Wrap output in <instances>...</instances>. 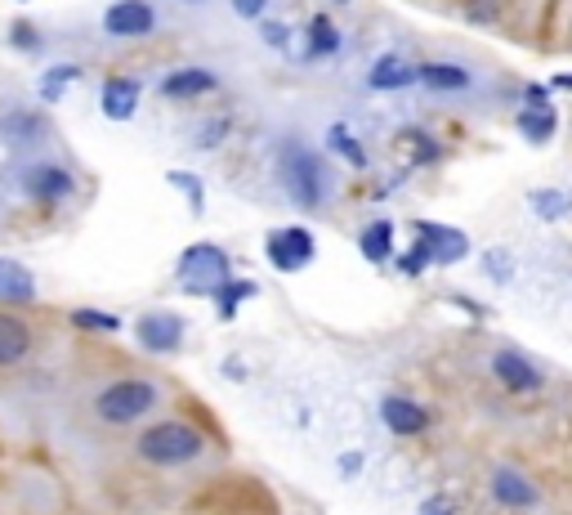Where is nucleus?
Instances as JSON below:
<instances>
[{
  "mask_svg": "<svg viewBox=\"0 0 572 515\" xmlns=\"http://www.w3.org/2000/svg\"><path fill=\"white\" fill-rule=\"evenodd\" d=\"M72 323L76 328H94V332H117L122 319L117 315H103V309H72Z\"/></svg>",
  "mask_w": 572,
  "mask_h": 515,
  "instance_id": "a878e982",
  "label": "nucleus"
},
{
  "mask_svg": "<svg viewBox=\"0 0 572 515\" xmlns=\"http://www.w3.org/2000/svg\"><path fill=\"white\" fill-rule=\"evenodd\" d=\"M483 265L492 269V278H497V282H506V278H510V256H506V251H488V256H483Z\"/></svg>",
  "mask_w": 572,
  "mask_h": 515,
  "instance_id": "2f4dec72",
  "label": "nucleus"
},
{
  "mask_svg": "<svg viewBox=\"0 0 572 515\" xmlns=\"http://www.w3.org/2000/svg\"><path fill=\"white\" fill-rule=\"evenodd\" d=\"M331 54H340V28L326 14H313L309 28H304V59L309 63H322Z\"/></svg>",
  "mask_w": 572,
  "mask_h": 515,
  "instance_id": "dca6fc26",
  "label": "nucleus"
},
{
  "mask_svg": "<svg viewBox=\"0 0 572 515\" xmlns=\"http://www.w3.org/2000/svg\"><path fill=\"white\" fill-rule=\"evenodd\" d=\"M282 188L287 197L300 206V212H322V202H326V171H322V157L300 144V140H287L282 148Z\"/></svg>",
  "mask_w": 572,
  "mask_h": 515,
  "instance_id": "f257e3e1",
  "label": "nucleus"
},
{
  "mask_svg": "<svg viewBox=\"0 0 572 515\" xmlns=\"http://www.w3.org/2000/svg\"><path fill=\"white\" fill-rule=\"evenodd\" d=\"M416 515H451V502H447V497H429Z\"/></svg>",
  "mask_w": 572,
  "mask_h": 515,
  "instance_id": "f704fd0d",
  "label": "nucleus"
},
{
  "mask_svg": "<svg viewBox=\"0 0 572 515\" xmlns=\"http://www.w3.org/2000/svg\"><path fill=\"white\" fill-rule=\"evenodd\" d=\"M153 403H157V385H153L148 377H126V381H112V385H107V390L94 399L98 418H103L107 426H131V422H139Z\"/></svg>",
  "mask_w": 572,
  "mask_h": 515,
  "instance_id": "7ed1b4c3",
  "label": "nucleus"
},
{
  "mask_svg": "<svg viewBox=\"0 0 572 515\" xmlns=\"http://www.w3.org/2000/svg\"><path fill=\"white\" fill-rule=\"evenodd\" d=\"M420 85L443 90V94H451V90H470V72H466L461 63H420Z\"/></svg>",
  "mask_w": 572,
  "mask_h": 515,
  "instance_id": "6ab92c4d",
  "label": "nucleus"
},
{
  "mask_svg": "<svg viewBox=\"0 0 572 515\" xmlns=\"http://www.w3.org/2000/svg\"><path fill=\"white\" fill-rule=\"evenodd\" d=\"M223 131H228V117H215V122L201 126V140H197V144H201V148H215V144L223 140Z\"/></svg>",
  "mask_w": 572,
  "mask_h": 515,
  "instance_id": "7c9ffc66",
  "label": "nucleus"
},
{
  "mask_svg": "<svg viewBox=\"0 0 572 515\" xmlns=\"http://www.w3.org/2000/svg\"><path fill=\"white\" fill-rule=\"evenodd\" d=\"M139 99H144V81L139 76H107L98 90V109L107 122H131L139 113Z\"/></svg>",
  "mask_w": 572,
  "mask_h": 515,
  "instance_id": "0eeeda50",
  "label": "nucleus"
},
{
  "mask_svg": "<svg viewBox=\"0 0 572 515\" xmlns=\"http://www.w3.org/2000/svg\"><path fill=\"white\" fill-rule=\"evenodd\" d=\"M260 37H264V45H273V50H287V45H291V28H287V23H260Z\"/></svg>",
  "mask_w": 572,
  "mask_h": 515,
  "instance_id": "c756f323",
  "label": "nucleus"
},
{
  "mask_svg": "<svg viewBox=\"0 0 572 515\" xmlns=\"http://www.w3.org/2000/svg\"><path fill=\"white\" fill-rule=\"evenodd\" d=\"M76 81H81V68H76V63H59V68H50V72L37 81V94H41L45 103H59L63 90L76 85Z\"/></svg>",
  "mask_w": 572,
  "mask_h": 515,
  "instance_id": "412c9836",
  "label": "nucleus"
},
{
  "mask_svg": "<svg viewBox=\"0 0 572 515\" xmlns=\"http://www.w3.org/2000/svg\"><path fill=\"white\" fill-rule=\"evenodd\" d=\"M228 278V251L215 247V243H193L184 256H179V282L193 291V296H215Z\"/></svg>",
  "mask_w": 572,
  "mask_h": 515,
  "instance_id": "20e7f679",
  "label": "nucleus"
},
{
  "mask_svg": "<svg viewBox=\"0 0 572 515\" xmlns=\"http://www.w3.org/2000/svg\"><path fill=\"white\" fill-rule=\"evenodd\" d=\"M416 238L429 247L434 265H456L470 256V238L461 229H447V225H429V220H416Z\"/></svg>",
  "mask_w": 572,
  "mask_h": 515,
  "instance_id": "9b49d317",
  "label": "nucleus"
},
{
  "mask_svg": "<svg viewBox=\"0 0 572 515\" xmlns=\"http://www.w3.org/2000/svg\"><path fill=\"white\" fill-rule=\"evenodd\" d=\"M23 6H28V0H23Z\"/></svg>",
  "mask_w": 572,
  "mask_h": 515,
  "instance_id": "ea45409f",
  "label": "nucleus"
},
{
  "mask_svg": "<svg viewBox=\"0 0 572 515\" xmlns=\"http://www.w3.org/2000/svg\"><path fill=\"white\" fill-rule=\"evenodd\" d=\"M492 372H497V381H501L506 390H514V394H537V390H541V368H537L528 354H519V350H497Z\"/></svg>",
  "mask_w": 572,
  "mask_h": 515,
  "instance_id": "9d476101",
  "label": "nucleus"
},
{
  "mask_svg": "<svg viewBox=\"0 0 572 515\" xmlns=\"http://www.w3.org/2000/svg\"><path fill=\"white\" fill-rule=\"evenodd\" d=\"M98 23L117 41H139V37L157 32V10H153V0H112Z\"/></svg>",
  "mask_w": 572,
  "mask_h": 515,
  "instance_id": "423d86ee",
  "label": "nucleus"
},
{
  "mask_svg": "<svg viewBox=\"0 0 572 515\" xmlns=\"http://www.w3.org/2000/svg\"><path fill=\"white\" fill-rule=\"evenodd\" d=\"M175 188H184V197H188V206H193V216H201L206 212V193H201V184L193 179V175H184V171H170L166 175Z\"/></svg>",
  "mask_w": 572,
  "mask_h": 515,
  "instance_id": "bb28decb",
  "label": "nucleus"
},
{
  "mask_svg": "<svg viewBox=\"0 0 572 515\" xmlns=\"http://www.w3.org/2000/svg\"><path fill=\"white\" fill-rule=\"evenodd\" d=\"M264 251H269V265H273L278 274H300V269L313 265L318 243H313V234H309L304 225H287V229H273V234L264 238Z\"/></svg>",
  "mask_w": 572,
  "mask_h": 515,
  "instance_id": "39448f33",
  "label": "nucleus"
},
{
  "mask_svg": "<svg viewBox=\"0 0 572 515\" xmlns=\"http://www.w3.org/2000/svg\"><path fill=\"white\" fill-rule=\"evenodd\" d=\"M340 6H350V0H340Z\"/></svg>",
  "mask_w": 572,
  "mask_h": 515,
  "instance_id": "4c0bfd02",
  "label": "nucleus"
},
{
  "mask_svg": "<svg viewBox=\"0 0 572 515\" xmlns=\"http://www.w3.org/2000/svg\"><path fill=\"white\" fill-rule=\"evenodd\" d=\"M28 350H32V332H28V323H23V319H14V315H0V368L23 363V359H28Z\"/></svg>",
  "mask_w": 572,
  "mask_h": 515,
  "instance_id": "f3484780",
  "label": "nucleus"
},
{
  "mask_svg": "<svg viewBox=\"0 0 572 515\" xmlns=\"http://www.w3.org/2000/svg\"><path fill=\"white\" fill-rule=\"evenodd\" d=\"M416 81H420V68L407 63L403 54H381V59L372 63V72H367V85H372V90H407V85H416Z\"/></svg>",
  "mask_w": 572,
  "mask_h": 515,
  "instance_id": "4468645a",
  "label": "nucleus"
},
{
  "mask_svg": "<svg viewBox=\"0 0 572 515\" xmlns=\"http://www.w3.org/2000/svg\"><path fill=\"white\" fill-rule=\"evenodd\" d=\"M363 466V453H345V475H354Z\"/></svg>",
  "mask_w": 572,
  "mask_h": 515,
  "instance_id": "c9c22d12",
  "label": "nucleus"
},
{
  "mask_svg": "<svg viewBox=\"0 0 572 515\" xmlns=\"http://www.w3.org/2000/svg\"><path fill=\"white\" fill-rule=\"evenodd\" d=\"M14 45L19 50H37L41 45V37L32 32V23H14Z\"/></svg>",
  "mask_w": 572,
  "mask_h": 515,
  "instance_id": "72a5a7b5",
  "label": "nucleus"
},
{
  "mask_svg": "<svg viewBox=\"0 0 572 515\" xmlns=\"http://www.w3.org/2000/svg\"><path fill=\"white\" fill-rule=\"evenodd\" d=\"M528 202L541 220H563L568 216V193H559V188H537Z\"/></svg>",
  "mask_w": 572,
  "mask_h": 515,
  "instance_id": "393cba45",
  "label": "nucleus"
},
{
  "mask_svg": "<svg viewBox=\"0 0 572 515\" xmlns=\"http://www.w3.org/2000/svg\"><path fill=\"white\" fill-rule=\"evenodd\" d=\"M201 431L188 426V422H157L144 431L139 440V457L153 462V466H184L193 457H201Z\"/></svg>",
  "mask_w": 572,
  "mask_h": 515,
  "instance_id": "f03ea898",
  "label": "nucleus"
},
{
  "mask_svg": "<svg viewBox=\"0 0 572 515\" xmlns=\"http://www.w3.org/2000/svg\"><path fill=\"white\" fill-rule=\"evenodd\" d=\"M135 337H139L144 350L170 354V350H179V341H184V319H179V315H166V309H153V315L139 319Z\"/></svg>",
  "mask_w": 572,
  "mask_h": 515,
  "instance_id": "6e6552de",
  "label": "nucleus"
},
{
  "mask_svg": "<svg viewBox=\"0 0 572 515\" xmlns=\"http://www.w3.org/2000/svg\"><path fill=\"white\" fill-rule=\"evenodd\" d=\"M37 300V278L28 265L0 256V305H28Z\"/></svg>",
  "mask_w": 572,
  "mask_h": 515,
  "instance_id": "2eb2a0df",
  "label": "nucleus"
},
{
  "mask_svg": "<svg viewBox=\"0 0 572 515\" xmlns=\"http://www.w3.org/2000/svg\"><path fill=\"white\" fill-rule=\"evenodd\" d=\"M523 109H532V113H554V109H550V85H523Z\"/></svg>",
  "mask_w": 572,
  "mask_h": 515,
  "instance_id": "c85d7f7f",
  "label": "nucleus"
},
{
  "mask_svg": "<svg viewBox=\"0 0 572 515\" xmlns=\"http://www.w3.org/2000/svg\"><path fill=\"white\" fill-rule=\"evenodd\" d=\"M554 131H559V117H554V113H532V109L519 113V135H523L528 144H545Z\"/></svg>",
  "mask_w": 572,
  "mask_h": 515,
  "instance_id": "5701e85b",
  "label": "nucleus"
},
{
  "mask_svg": "<svg viewBox=\"0 0 572 515\" xmlns=\"http://www.w3.org/2000/svg\"><path fill=\"white\" fill-rule=\"evenodd\" d=\"M23 188H28L32 197H41V202H63V197L76 193V179H72V171L59 166V162H37V166H28Z\"/></svg>",
  "mask_w": 572,
  "mask_h": 515,
  "instance_id": "1a4fd4ad",
  "label": "nucleus"
},
{
  "mask_svg": "<svg viewBox=\"0 0 572 515\" xmlns=\"http://www.w3.org/2000/svg\"><path fill=\"white\" fill-rule=\"evenodd\" d=\"M256 296V282L247 278H228L219 291H215V305H219V319H238V300Z\"/></svg>",
  "mask_w": 572,
  "mask_h": 515,
  "instance_id": "4be33fe9",
  "label": "nucleus"
},
{
  "mask_svg": "<svg viewBox=\"0 0 572 515\" xmlns=\"http://www.w3.org/2000/svg\"><path fill=\"white\" fill-rule=\"evenodd\" d=\"M188 6H197V0H188Z\"/></svg>",
  "mask_w": 572,
  "mask_h": 515,
  "instance_id": "58836bf2",
  "label": "nucleus"
},
{
  "mask_svg": "<svg viewBox=\"0 0 572 515\" xmlns=\"http://www.w3.org/2000/svg\"><path fill=\"white\" fill-rule=\"evenodd\" d=\"M381 422L394 431V435H420L429 426V412L403 394H385L381 399Z\"/></svg>",
  "mask_w": 572,
  "mask_h": 515,
  "instance_id": "ddd939ff",
  "label": "nucleus"
},
{
  "mask_svg": "<svg viewBox=\"0 0 572 515\" xmlns=\"http://www.w3.org/2000/svg\"><path fill=\"white\" fill-rule=\"evenodd\" d=\"M425 265H434V256H429V247H425V243H412V251H407V256H398V269H403L407 278H416Z\"/></svg>",
  "mask_w": 572,
  "mask_h": 515,
  "instance_id": "cd10ccee",
  "label": "nucleus"
},
{
  "mask_svg": "<svg viewBox=\"0 0 572 515\" xmlns=\"http://www.w3.org/2000/svg\"><path fill=\"white\" fill-rule=\"evenodd\" d=\"M550 90H572V72H559V76L550 81Z\"/></svg>",
  "mask_w": 572,
  "mask_h": 515,
  "instance_id": "e433bc0d",
  "label": "nucleus"
},
{
  "mask_svg": "<svg viewBox=\"0 0 572 515\" xmlns=\"http://www.w3.org/2000/svg\"><path fill=\"white\" fill-rule=\"evenodd\" d=\"M358 251L372 260V265H385L394 256V225L389 220H372L363 234H358Z\"/></svg>",
  "mask_w": 572,
  "mask_h": 515,
  "instance_id": "aec40b11",
  "label": "nucleus"
},
{
  "mask_svg": "<svg viewBox=\"0 0 572 515\" xmlns=\"http://www.w3.org/2000/svg\"><path fill=\"white\" fill-rule=\"evenodd\" d=\"M326 148H331V153H340V157H345L350 166H358V171L367 166V153H363V144H358V140H354L345 126H331V131H326Z\"/></svg>",
  "mask_w": 572,
  "mask_h": 515,
  "instance_id": "b1692460",
  "label": "nucleus"
},
{
  "mask_svg": "<svg viewBox=\"0 0 572 515\" xmlns=\"http://www.w3.org/2000/svg\"><path fill=\"white\" fill-rule=\"evenodd\" d=\"M264 6H269V0H233V14L247 19V23H256L264 14Z\"/></svg>",
  "mask_w": 572,
  "mask_h": 515,
  "instance_id": "473e14b6",
  "label": "nucleus"
},
{
  "mask_svg": "<svg viewBox=\"0 0 572 515\" xmlns=\"http://www.w3.org/2000/svg\"><path fill=\"white\" fill-rule=\"evenodd\" d=\"M215 85H219V76H215V72H206V68H175V72H166V76H162V99H170V103H188V99L210 94Z\"/></svg>",
  "mask_w": 572,
  "mask_h": 515,
  "instance_id": "f8f14e48",
  "label": "nucleus"
},
{
  "mask_svg": "<svg viewBox=\"0 0 572 515\" xmlns=\"http://www.w3.org/2000/svg\"><path fill=\"white\" fill-rule=\"evenodd\" d=\"M492 497H497L501 506H537V502H541V493H537L519 471H510V466H501V471L492 475Z\"/></svg>",
  "mask_w": 572,
  "mask_h": 515,
  "instance_id": "a211bd4d",
  "label": "nucleus"
}]
</instances>
